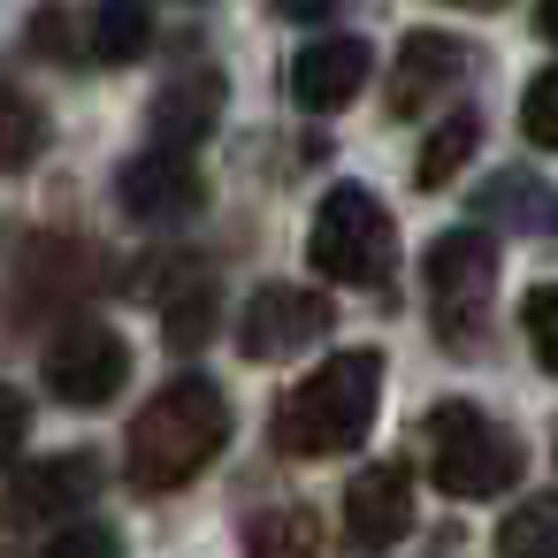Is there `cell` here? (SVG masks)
I'll use <instances>...</instances> for the list:
<instances>
[{"label": "cell", "instance_id": "cell-1", "mask_svg": "<svg viewBox=\"0 0 558 558\" xmlns=\"http://www.w3.org/2000/svg\"><path fill=\"white\" fill-rule=\"evenodd\" d=\"M230 444V398L222 383L207 375H177L169 390H154L131 421V444H123V474L131 489H184L215 466V451Z\"/></svg>", "mask_w": 558, "mask_h": 558}, {"label": "cell", "instance_id": "cell-2", "mask_svg": "<svg viewBox=\"0 0 558 558\" xmlns=\"http://www.w3.org/2000/svg\"><path fill=\"white\" fill-rule=\"evenodd\" d=\"M375 405H383V352L375 344L329 352L299 390L276 398L268 444L283 459H337V451H352L375 428Z\"/></svg>", "mask_w": 558, "mask_h": 558}, {"label": "cell", "instance_id": "cell-3", "mask_svg": "<svg viewBox=\"0 0 558 558\" xmlns=\"http://www.w3.org/2000/svg\"><path fill=\"white\" fill-rule=\"evenodd\" d=\"M421 444H428V482L444 497H497L527 474V444L505 421H489L482 405H459V398L421 421Z\"/></svg>", "mask_w": 558, "mask_h": 558}, {"label": "cell", "instance_id": "cell-4", "mask_svg": "<svg viewBox=\"0 0 558 558\" xmlns=\"http://www.w3.org/2000/svg\"><path fill=\"white\" fill-rule=\"evenodd\" d=\"M306 260L329 276V283H390V268H398V222L383 215V199L367 192V184H337L329 199H322V215H314V238H306Z\"/></svg>", "mask_w": 558, "mask_h": 558}, {"label": "cell", "instance_id": "cell-5", "mask_svg": "<svg viewBox=\"0 0 558 558\" xmlns=\"http://www.w3.org/2000/svg\"><path fill=\"white\" fill-rule=\"evenodd\" d=\"M421 283H428V314H436V337L451 352H474V322L489 306V283H497V245L489 230H444L421 260Z\"/></svg>", "mask_w": 558, "mask_h": 558}, {"label": "cell", "instance_id": "cell-6", "mask_svg": "<svg viewBox=\"0 0 558 558\" xmlns=\"http://www.w3.org/2000/svg\"><path fill=\"white\" fill-rule=\"evenodd\" d=\"M131 383V344H123V329H108V322H93V314H70V329H54V344H47V390L62 398V405H108L116 390Z\"/></svg>", "mask_w": 558, "mask_h": 558}, {"label": "cell", "instance_id": "cell-7", "mask_svg": "<svg viewBox=\"0 0 558 558\" xmlns=\"http://www.w3.org/2000/svg\"><path fill=\"white\" fill-rule=\"evenodd\" d=\"M329 299L322 291H299V283H260L253 299H245V314H238V352L245 360H291V352H306V344H322L329 337Z\"/></svg>", "mask_w": 558, "mask_h": 558}, {"label": "cell", "instance_id": "cell-8", "mask_svg": "<svg viewBox=\"0 0 558 558\" xmlns=\"http://www.w3.org/2000/svg\"><path fill=\"white\" fill-rule=\"evenodd\" d=\"M116 199L131 222H184L207 207V177L192 169L184 146H154V154H131L116 169Z\"/></svg>", "mask_w": 558, "mask_h": 558}, {"label": "cell", "instance_id": "cell-9", "mask_svg": "<svg viewBox=\"0 0 558 558\" xmlns=\"http://www.w3.org/2000/svg\"><path fill=\"white\" fill-rule=\"evenodd\" d=\"M100 482H108V466H100L93 451L32 459V466H16V474H9V520H16V527L54 520V527H62L77 505H93V497H100Z\"/></svg>", "mask_w": 558, "mask_h": 558}, {"label": "cell", "instance_id": "cell-10", "mask_svg": "<svg viewBox=\"0 0 558 558\" xmlns=\"http://www.w3.org/2000/svg\"><path fill=\"white\" fill-rule=\"evenodd\" d=\"M344 527H352V543H360V550L398 543V535L413 527V474H405L398 459L360 466V474L344 482Z\"/></svg>", "mask_w": 558, "mask_h": 558}, {"label": "cell", "instance_id": "cell-11", "mask_svg": "<svg viewBox=\"0 0 558 558\" xmlns=\"http://www.w3.org/2000/svg\"><path fill=\"white\" fill-rule=\"evenodd\" d=\"M367 70H375L367 39H314V47L291 62V100H299L306 116H337V108L360 100Z\"/></svg>", "mask_w": 558, "mask_h": 558}, {"label": "cell", "instance_id": "cell-12", "mask_svg": "<svg viewBox=\"0 0 558 558\" xmlns=\"http://www.w3.org/2000/svg\"><path fill=\"white\" fill-rule=\"evenodd\" d=\"M466 39H451V32H405L398 39V62H390V108L398 116H421L436 93H451L459 77H466Z\"/></svg>", "mask_w": 558, "mask_h": 558}, {"label": "cell", "instance_id": "cell-13", "mask_svg": "<svg viewBox=\"0 0 558 558\" xmlns=\"http://www.w3.org/2000/svg\"><path fill=\"white\" fill-rule=\"evenodd\" d=\"M154 146H199V138H215V123H222V77L199 62V70H177L161 93H154Z\"/></svg>", "mask_w": 558, "mask_h": 558}, {"label": "cell", "instance_id": "cell-14", "mask_svg": "<svg viewBox=\"0 0 558 558\" xmlns=\"http://www.w3.org/2000/svg\"><path fill=\"white\" fill-rule=\"evenodd\" d=\"M474 146H482V116H474V108L444 116V123L421 138V154H413V184H421V192H444V184L474 161Z\"/></svg>", "mask_w": 558, "mask_h": 558}, {"label": "cell", "instance_id": "cell-15", "mask_svg": "<svg viewBox=\"0 0 558 558\" xmlns=\"http://www.w3.org/2000/svg\"><path fill=\"white\" fill-rule=\"evenodd\" d=\"M482 215H489V222H505V230H558V192L527 184L520 169H505V177H489Z\"/></svg>", "mask_w": 558, "mask_h": 558}, {"label": "cell", "instance_id": "cell-16", "mask_svg": "<svg viewBox=\"0 0 558 558\" xmlns=\"http://www.w3.org/2000/svg\"><path fill=\"white\" fill-rule=\"evenodd\" d=\"M146 47H154L146 0H100L93 9V62H138Z\"/></svg>", "mask_w": 558, "mask_h": 558}, {"label": "cell", "instance_id": "cell-17", "mask_svg": "<svg viewBox=\"0 0 558 558\" xmlns=\"http://www.w3.org/2000/svg\"><path fill=\"white\" fill-rule=\"evenodd\" d=\"M497 550L505 558H558V497H527V505H512L505 512V527H497Z\"/></svg>", "mask_w": 558, "mask_h": 558}, {"label": "cell", "instance_id": "cell-18", "mask_svg": "<svg viewBox=\"0 0 558 558\" xmlns=\"http://www.w3.org/2000/svg\"><path fill=\"white\" fill-rule=\"evenodd\" d=\"M245 543L253 550H322V527H314L306 505H276V512L245 520Z\"/></svg>", "mask_w": 558, "mask_h": 558}, {"label": "cell", "instance_id": "cell-19", "mask_svg": "<svg viewBox=\"0 0 558 558\" xmlns=\"http://www.w3.org/2000/svg\"><path fill=\"white\" fill-rule=\"evenodd\" d=\"M169 352H199L215 337V283H192L184 299H169V322H161Z\"/></svg>", "mask_w": 558, "mask_h": 558}, {"label": "cell", "instance_id": "cell-20", "mask_svg": "<svg viewBox=\"0 0 558 558\" xmlns=\"http://www.w3.org/2000/svg\"><path fill=\"white\" fill-rule=\"evenodd\" d=\"M520 138L535 154H558V70H543L527 93H520Z\"/></svg>", "mask_w": 558, "mask_h": 558}, {"label": "cell", "instance_id": "cell-21", "mask_svg": "<svg viewBox=\"0 0 558 558\" xmlns=\"http://www.w3.org/2000/svg\"><path fill=\"white\" fill-rule=\"evenodd\" d=\"M520 322H527V344H535V360L558 375V283H543V291H527V306H520Z\"/></svg>", "mask_w": 558, "mask_h": 558}, {"label": "cell", "instance_id": "cell-22", "mask_svg": "<svg viewBox=\"0 0 558 558\" xmlns=\"http://www.w3.org/2000/svg\"><path fill=\"white\" fill-rule=\"evenodd\" d=\"M123 535L116 527H54L47 535V558H116Z\"/></svg>", "mask_w": 558, "mask_h": 558}, {"label": "cell", "instance_id": "cell-23", "mask_svg": "<svg viewBox=\"0 0 558 558\" xmlns=\"http://www.w3.org/2000/svg\"><path fill=\"white\" fill-rule=\"evenodd\" d=\"M39 154V108L24 93H9V169H24Z\"/></svg>", "mask_w": 558, "mask_h": 558}, {"label": "cell", "instance_id": "cell-24", "mask_svg": "<svg viewBox=\"0 0 558 558\" xmlns=\"http://www.w3.org/2000/svg\"><path fill=\"white\" fill-rule=\"evenodd\" d=\"M276 9H283L291 24H314V16H329V0H276Z\"/></svg>", "mask_w": 558, "mask_h": 558}, {"label": "cell", "instance_id": "cell-25", "mask_svg": "<svg viewBox=\"0 0 558 558\" xmlns=\"http://www.w3.org/2000/svg\"><path fill=\"white\" fill-rule=\"evenodd\" d=\"M535 32H543V39L558 47V0H535Z\"/></svg>", "mask_w": 558, "mask_h": 558}, {"label": "cell", "instance_id": "cell-26", "mask_svg": "<svg viewBox=\"0 0 558 558\" xmlns=\"http://www.w3.org/2000/svg\"><path fill=\"white\" fill-rule=\"evenodd\" d=\"M451 9H505V0H451Z\"/></svg>", "mask_w": 558, "mask_h": 558}]
</instances>
